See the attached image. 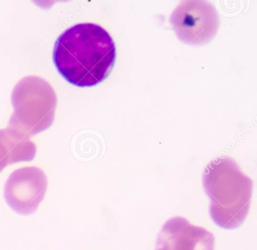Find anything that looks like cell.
I'll return each instance as SVG.
<instances>
[{"label":"cell","instance_id":"2","mask_svg":"<svg viewBox=\"0 0 257 250\" xmlns=\"http://www.w3.org/2000/svg\"><path fill=\"white\" fill-rule=\"evenodd\" d=\"M203 186L215 224L225 229L240 227L249 212L252 182L235 161L230 157L212 160L203 173Z\"/></svg>","mask_w":257,"mask_h":250},{"label":"cell","instance_id":"1","mask_svg":"<svg viewBox=\"0 0 257 250\" xmlns=\"http://www.w3.org/2000/svg\"><path fill=\"white\" fill-rule=\"evenodd\" d=\"M116 49L112 37L100 25L79 23L55 42L53 60L59 73L73 85L93 87L112 68Z\"/></svg>","mask_w":257,"mask_h":250},{"label":"cell","instance_id":"6","mask_svg":"<svg viewBox=\"0 0 257 250\" xmlns=\"http://www.w3.org/2000/svg\"><path fill=\"white\" fill-rule=\"evenodd\" d=\"M213 233L183 217L165 222L158 235L156 250H214Z\"/></svg>","mask_w":257,"mask_h":250},{"label":"cell","instance_id":"4","mask_svg":"<svg viewBox=\"0 0 257 250\" xmlns=\"http://www.w3.org/2000/svg\"><path fill=\"white\" fill-rule=\"evenodd\" d=\"M170 23L177 37L191 45H203L217 33L219 16L214 6L204 0L182 1L173 11Z\"/></svg>","mask_w":257,"mask_h":250},{"label":"cell","instance_id":"5","mask_svg":"<svg viewBox=\"0 0 257 250\" xmlns=\"http://www.w3.org/2000/svg\"><path fill=\"white\" fill-rule=\"evenodd\" d=\"M47 176L41 169L24 167L13 172L4 188L7 204L20 215H32L44 200Z\"/></svg>","mask_w":257,"mask_h":250},{"label":"cell","instance_id":"7","mask_svg":"<svg viewBox=\"0 0 257 250\" xmlns=\"http://www.w3.org/2000/svg\"><path fill=\"white\" fill-rule=\"evenodd\" d=\"M36 153L31 138L10 127L0 129V173L11 164L33 160Z\"/></svg>","mask_w":257,"mask_h":250},{"label":"cell","instance_id":"3","mask_svg":"<svg viewBox=\"0 0 257 250\" xmlns=\"http://www.w3.org/2000/svg\"><path fill=\"white\" fill-rule=\"evenodd\" d=\"M12 102L11 129L31 138L53 123L58 99L52 86L43 78L28 76L21 79L13 89Z\"/></svg>","mask_w":257,"mask_h":250}]
</instances>
